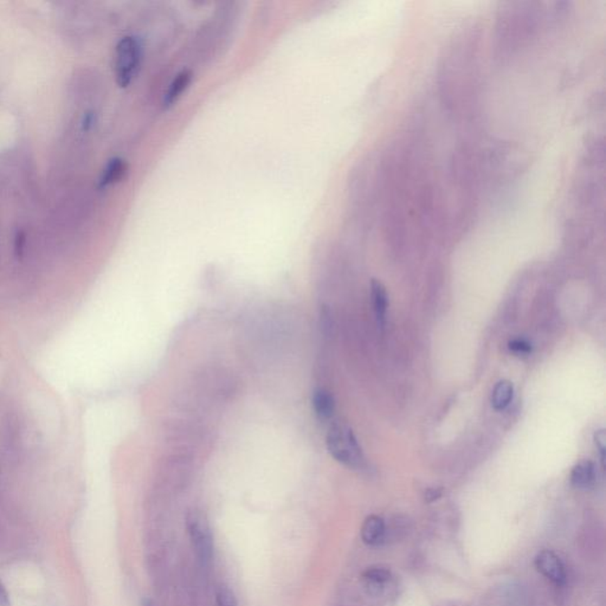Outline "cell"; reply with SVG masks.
<instances>
[{
    "mask_svg": "<svg viewBox=\"0 0 606 606\" xmlns=\"http://www.w3.org/2000/svg\"><path fill=\"white\" fill-rule=\"evenodd\" d=\"M326 445L331 457L349 468L360 469L365 464L359 442L352 429L344 422L335 420L331 424L326 436Z\"/></svg>",
    "mask_w": 606,
    "mask_h": 606,
    "instance_id": "6da1fadb",
    "label": "cell"
},
{
    "mask_svg": "<svg viewBox=\"0 0 606 606\" xmlns=\"http://www.w3.org/2000/svg\"><path fill=\"white\" fill-rule=\"evenodd\" d=\"M142 60V46L138 39L127 36L117 43L115 50V78L117 85L127 87L133 81Z\"/></svg>",
    "mask_w": 606,
    "mask_h": 606,
    "instance_id": "7a4b0ae2",
    "label": "cell"
},
{
    "mask_svg": "<svg viewBox=\"0 0 606 606\" xmlns=\"http://www.w3.org/2000/svg\"><path fill=\"white\" fill-rule=\"evenodd\" d=\"M186 528L194 552L201 564H208L213 554V539L205 515L198 509L187 511Z\"/></svg>",
    "mask_w": 606,
    "mask_h": 606,
    "instance_id": "3957f363",
    "label": "cell"
},
{
    "mask_svg": "<svg viewBox=\"0 0 606 606\" xmlns=\"http://www.w3.org/2000/svg\"><path fill=\"white\" fill-rule=\"evenodd\" d=\"M536 566L546 578L563 585L566 582V571L564 565L557 554L550 550H543L536 558Z\"/></svg>",
    "mask_w": 606,
    "mask_h": 606,
    "instance_id": "277c9868",
    "label": "cell"
},
{
    "mask_svg": "<svg viewBox=\"0 0 606 606\" xmlns=\"http://www.w3.org/2000/svg\"><path fill=\"white\" fill-rule=\"evenodd\" d=\"M314 413L320 420H331L335 411L334 397L324 388H317L312 398Z\"/></svg>",
    "mask_w": 606,
    "mask_h": 606,
    "instance_id": "5b68a950",
    "label": "cell"
},
{
    "mask_svg": "<svg viewBox=\"0 0 606 606\" xmlns=\"http://www.w3.org/2000/svg\"><path fill=\"white\" fill-rule=\"evenodd\" d=\"M385 522L378 515H370L363 521L361 527V539L371 546H376L384 540Z\"/></svg>",
    "mask_w": 606,
    "mask_h": 606,
    "instance_id": "8992f818",
    "label": "cell"
},
{
    "mask_svg": "<svg viewBox=\"0 0 606 606\" xmlns=\"http://www.w3.org/2000/svg\"><path fill=\"white\" fill-rule=\"evenodd\" d=\"M371 297L373 303L374 314L377 319L378 326L383 329L386 322V313H388V293L385 287L377 280H373L371 283Z\"/></svg>",
    "mask_w": 606,
    "mask_h": 606,
    "instance_id": "52a82bcc",
    "label": "cell"
},
{
    "mask_svg": "<svg viewBox=\"0 0 606 606\" xmlns=\"http://www.w3.org/2000/svg\"><path fill=\"white\" fill-rule=\"evenodd\" d=\"M191 81H192V73L190 70L180 71L179 74L173 78V81L171 82L167 92L164 96V102L162 103H164L166 110L172 107L181 97L184 92L188 88Z\"/></svg>",
    "mask_w": 606,
    "mask_h": 606,
    "instance_id": "ba28073f",
    "label": "cell"
},
{
    "mask_svg": "<svg viewBox=\"0 0 606 606\" xmlns=\"http://www.w3.org/2000/svg\"><path fill=\"white\" fill-rule=\"evenodd\" d=\"M391 578V572L385 568H371L363 573V584L371 595H378L384 589V584Z\"/></svg>",
    "mask_w": 606,
    "mask_h": 606,
    "instance_id": "9c48e42d",
    "label": "cell"
},
{
    "mask_svg": "<svg viewBox=\"0 0 606 606\" xmlns=\"http://www.w3.org/2000/svg\"><path fill=\"white\" fill-rule=\"evenodd\" d=\"M596 479V469L591 461L579 462L571 472V483L575 488H589Z\"/></svg>",
    "mask_w": 606,
    "mask_h": 606,
    "instance_id": "30bf717a",
    "label": "cell"
},
{
    "mask_svg": "<svg viewBox=\"0 0 606 606\" xmlns=\"http://www.w3.org/2000/svg\"><path fill=\"white\" fill-rule=\"evenodd\" d=\"M127 172V164L121 158L110 159L103 169L100 187H107L120 181Z\"/></svg>",
    "mask_w": 606,
    "mask_h": 606,
    "instance_id": "8fae6325",
    "label": "cell"
},
{
    "mask_svg": "<svg viewBox=\"0 0 606 606\" xmlns=\"http://www.w3.org/2000/svg\"><path fill=\"white\" fill-rule=\"evenodd\" d=\"M514 395V388L511 381H502L497 383L496 386L494 388L493 395H491V404L494 409L504 410L509 405V403L513 399Z\"/></svg>",
    "mask_w": 606,
    "mask_h": 606,
    "instance_id": "7c38bea8",
    "label": "cell"
},
{
    "mask_svg": "<svg viewBox=\"0 0 606 606\" xmlns=\"http://www.w3.org/2000/svg\"><path fill=\"white\" fill-rule=\"evenodd\" d=\"M216 603H217V606H238L235 593L225 585L220 586L217 590Z\"/></svg>",
    "mask_w": 606,
    "mask_h": 606,
    "instance_id": "4fadbf2b",
    "label": "cell"
},
{
    "mask_svg": "<svg viewBox=\"0 0 606 606\" xmlns=\"http://www.w3.org/2000/svg\"><path fill=\"white\" fill-rule=\"evenodd\" d=\"M508 347L511 352L518 353V354H528L532 351V346L528 341H526L525 339L511 340L508 344Z\"/></svg>",
    "mask_w": 606,
    "mask_h": 606,
    "instance_id": "5bb4252c",
    "label": "cell"
},
{
    "mask_svg": "<svg viewBox=\"0 0 606 606\" xmlns=\"http://www.w3.org/2000/svg\"><path fill=\"white\" fill-rule=\"evenodd\" d=\"M595 441H596L597 447L600 449V458H602V464L605 467V450H606V434L605 430H598L595 434Z\"/></svg>",
    "mask_w": 606,
    "mask_h": 606,
    "instance_id": "9a60e30c",
    "label": "cell"
},
{
    "mask_svg": "<svg viewBox=\"0 0 606 606\" xmlns=\"http://www.w3.org/2000/svg\"><path fill=\"white\" fill-rule=\"evenodd\" d=\"M25 247V235L23 233H18L14 240V251L17 256H21Z\"/></svg>",
    "mask_w": 606,
    "mask_h": 606,
    "instance_id": "2e32d148",
    "label": "cell"
},
{
    "mask_svg": "<svg viewBox=\"0 0 606 606\" xmlns=\"http://www.w3.org/2000/svg\"><path fill=\"white\" fill-rule=\"evenodd\" d=\"M10 600H9V593L3 583L0 582V605L9 606Z\"/></svg>",
    "mask_w": 606,
    "mask_h": 606,
    "instance_id": "e0dca14e",
    "label": "cell"
},
{
    "mask_svg": "<svg viewBox=\"0 0 606 606\" xmlns=\"http://www.w3.org/2000/svg\"><path fill=\"white\" fill-rule=\"evenodd\" d=\"M442 490L441 489H429L425 494V499L429 502H432V501L437 500L438 497L441 496Z\"/></svg>",
    "mask_w": 606,
    "mask_h": 606,
    "instance_id": "ac0fdd59",
    "label": "cell"
},
{
    "mask_svg": "<svg viewBox=\"0 0 606 606\" xmlns=\"http://www.w3.org/2000/svg\"><path fill=\"white\" fill-rule=\"evenodd\" d=\"M94 121V115L92 113L85 114V120H83V127L85 129H89Z\"/></svg>",
    "mask_w": 606,
    "mask_h": 606,
    "instance_id": "d6986e66",
    "label": "cell"
},
{
    "mask_svg": "<svg viewBox=\"0 0 606 606\" xmlns=\"http://www.w3.org/2000/svg\"><path fill=\"white\" fill-rule=\"evenodd\" d=\"M144 606H153V605H152L151 602H149V600H145V604H144Z\"/></svg>",
    "mask_w": 606,
    "mask_h": 606,
    "instance_id": "ffe728a7",
    "label": "cell"
}]
</instances>
